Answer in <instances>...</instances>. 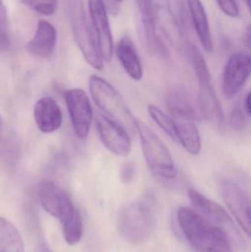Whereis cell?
Here are the masks:
<instances>
[{"label": "cell", "mask_w": 251, "mask_h": 252, "mask_svg": "<svg viewBox=\"0 0 251 252\" xmlns=\"http://www.w3.org/2000/svg\"><path fill=\"white\" fill-rule=\"evenodd\" d=\"M89 90L93 100L108 115V118L116 121L126 130L136 131L135 118L119 92L110 83L97 75H91L89 79Z\"/></svg>", "instance_id": "obj_6"}, {"label": "cell", "mask_w": 251, "mask_h": 252, "mask_svg": "<svg viewBox=\"0 0 251 252\" xmlns=\"http://www.w3.org/2000/svg\"><path fill=\"white\" fill-rule=\"evenodd\" d=\"M95 123L100 140L109 151L122 157L131 154V137L123 126L103 115L96 116Z\"/></svg>", "instance_id": "obj_10"}, {"label": "cell", "mask_w": 251, "mask_h": 252, "mask_svg": "<svg viewBox=\"0 0 251 252\" xmlns=\"http://www.w3.org/2000/svg\"><path fill=\"white\" fill-rule=\"evenodd\" d=\"M147 112L150 118L159 126V127L173 140L177 142L175 128L170 116L165 114L160 108L153 104L148 105Z\"/></svg>", "instance_id": "obj_20"}, {"label": "cell", "mask_w": 251, "mask_h": 252, "mask_svg": "<svg viewBox=\"0 0 251 252\" xmlns=\"http://www.w3.org/2000/svg\"><path fill=\"white\" fill-rule=\"evenodd\" d=\"M222 195L228 210L240 227L250 236L251 201L249 195L238 185L230 181L223 183Z\"/></svg>", "instance_id": "obj_14"}, {"label": "cell", "mask_w": 251, "mask_h": 252, "mask_svg": "<svg viewBox=\"0 0 251 252\" xmlns=\"http://www.w3.org/2000/svg\"><path fill=\"white\" fill-rule=\"evenodd\" d=\"M153 208L145 200H138L121 209L118 226L121 235L131 244L144 242L150 237L154 226Z\"/></svg>", "instance_id": "obj_5"}, {"label": "cell", "mask_w": 251, "mask_h": 252, "mask_svg": "<svg viewBox=\"0 0 251 252\" xmlns=\"http://www.w3.org/2000/svg\"><path fill=\"white\" fill-rule=\"evenodd\" d=\"M35 124L43 133H50L57 130L63 121L61 110L51 97L39 99L34 107Z\"/></svg>", "instance_id": "obj_16"}, {"label": "cell", "mask_w": 251, "mask_h": 252, "mask_svg": "<svg viewBox=\"0 0 251 252\" xmlns=\"http://www.w3.org/2000/svg\"><path fill=\"white\" fill-rule=\"evenodd\" d=\"M168 111L173 123L177 142H179L189 154L198 155L201 151V139L195 124V110L172 108Z\"/></svg>", "instance_id": "obj_8"}, {"label": "cell", "mask_w": 251, "mask_h": 252, "mask_svg": "<svg viewBox=\"0 0 251 252\" xmlns=\"http://www.w3.org/2000/svg\"><path fill=\"white\" fill-rule=\"evenodd\" d=\"M88 10L99 53L103 62L109 63L113 58V41L104 0H88Z\"/></svg>", "instance_id": "obj_9"}, {"label": "cell", "mask_w": 251, "mask_h": 252, "mask_svg": "<svg viewBox=\"0 0 251 252\" xmlns=\"http://www.w3.org/2000/svg\"><path fill=\"white\" fill-rule=\"evenodd\" d=\"M0 252H25L22 235L16 226L0 217Z\"/></svg>", "instance_id": "obj_19"}, {"label": "cell", "mask_w": 251, "mask_h": 252, "mask_svg": "<svg viewBox=\"0 0 251 252\" xmlns=\"http://www.w3.org/2000/svg\"><path fill=\"white\" fill-rule=\"evenodd\" d=\"M23 4L35 11L50 16L55 13L57 8V0H21Z\"/></svg>", "instance_id": "obj_22"}, {"label": "cell", "mask_w": 251, "mask_h": 252, "mask_svg": "<svg viewBox=\"0 0 251 252\" xmlns=\"http://www.w3.org/2000/svg\"><path fill=\"white\" fill-rule=\"evenodd\" d=\"M10 45L11 40L7 10L2 0H0V52L7 51L10 49Z\"/></svg>", "instance_id": "obj_21"}, {"label": "cell", "mask_w": 251, "mask_h": 252, "mask_svg": "<svg viewBox=\"0 0 251 252\" xmlns=\"http://www.w3.org/2000/svg\"><path fill=\"white\" fill-rule=\"evenodd\" d=\"M38 195L44 210L61 223L66 243L72 246L79 243L84 233V223L66 191L51 181H44L40 184Z\"/></svg>", "instance_id": "obj_2"}, {"label": "cell", "mask_w": 251, "mask_h": 252, "mask_svg": "<svg viewBox=\"0 0 251 252\" xmlns=\"http://www.w3.org/2000/svg\"><path fill=\"white\" fill-rule=\"evenodd\" d=\"M116 56L130 78L140 81L143 77L142 65L132 39L128 35L120 38L116 46Z\"/></svg>", "instance_id": "obj_17"}, {"label": "cell", "mask_w": 251, "mask_h": 252, "mask_svg": "<svg viewBox=\"0 0 251 252\" xmlns=\"http://www.w3.org/2000/svg\"><path fill=\"white\" fill-rule=\"evenodd\" d=\"M177 220L187 242L197 252H233L228 233L195 210L181 207Z\"/></svg>", "instance_id": "obj_1"}, {"label": "cell", "mask_w": 251, "mask_h": 252, "mask_svg": "<svg viewBox=\"0 0 251 252\" xmlns=\"http://www.w3.org/2000/svg\"><path fill=\"white\" fill-rule=\"evenodd\" d=\"M136 131L141 141L146 164L150 172L161 180L172 181L178 175L173 158L162 139L144 123L135 118Z\"/></svg>", "instance_id": "obj_4"}, {"label": "cell", "mask_w": 251, "mask_h": 252, "mask_svg": "<svg viewBox=\"0 0 251 252\" xmlns=\"http://www.w3.org/2000/svg\"><path fill=\"white\" fill-rule=\"evenodd\" d=\"M223 12L230 17H237L240 14L238 5L235 0H216Z\"/></svg>", "instance_id": "obj_25"}, {"label": "cell", "mask_w": 251, "mask_h": 252, "mask_svg": "<svg viewBox=\"0 0 251 252\" xmlns=\"http://www.w3.org/2000/svg\"><path fill=\"white\" fill-rule=\"evenodd\" d=\"M56 42V28L50 22L41 20L38 22L33 37L27 45V50L35 57L47 59L53 55Z\"/></svg>", "instance_id": "obj_15"}, {"label": "cell", "mask_w": 251, "mask_h": 252, "mask_svg": "<svg viewBox=\"0 0 251 252\" xmlns=\"http://www.w3.org/2000/svg\"><path fill=\"white\" fill-rule=\"evenodd\" d=\"M187 53L198 83V106L200 113L213 125H223L222 106L214 88L209 66L203 55L193 44L187 47Z\"/></svg>", "instance_id": "obj_3"}, {"label": "cell", "mask_w": 251, "mask_h": 252, "mask_svg": "<svg viewBox=\"0 0 251 252\" xmlns=\"http://www.w3.org/2000/svg\"><path fill=\"white\" fill-rule=\"evenodd\" d=\"M247 115L240 106H235L229 115V124L234 130H243L247 126Z\"/></svg>", "instance_id": "obj_23"}, {"label": "cell", "mask_w": 251, "mask_h": 252, "mask_svg": "<svg viewBox=\"0 0 251 252\" xmlns=\"http://www.w3.org/2000/svg\"><path fill=\"white\" fill-rule=\"evenodd\" d=\"M136 1H139L159 16L162 11H166L169 8L168 0H136Z\"/></svg>", "instance_id": "obj_26"}, {"label": "cell", "mask_w": 251, "mask_h": 252, "mask_svg": "<svg viewBox=\"0 0 251 252\" xmlns=\"http://www.w3.org/2000/svg\"><path fill=\"white\" fill-rule=\"evenodd\" d=\"M245 1H246V4H247L248 7H249V10H250L251 0H245Z\"/></svg>", "instance_id": "obj_29"}, {"label": "cell", "mask_w": 251, "mask_h": 252, "mask_svg": "<svg viewBox=\"0 0 251 252\" xmlns=\"http://www.w3.org/2000/svg\"><path fill=\"white\" fill-rule=\"evenodd\" d=\"M68 10L74 38L85 61L97 70L103 62L99 53L92 25L88 19L83 0H68Z\"/></svg>", "instance_id": "obj_7"}, {"label": "cell", "mask_w": 251, "mask_h": 252, "mask_svg": "<svg viewBox=\"0 0 251 252\" xmlns=\"http://www.w3.org/2000/svg\"><path fill=\"white\" fill-rule=\"evenodd\" d=\"M188 196L195 210L200 215L222 228L225 232H231L240 237L237 227L226 210L218 203L209 199L194 188H190Z\"/></svg>", "instance_id": "obj_13"}, {"label": "cell", "mask_w": 251, "mask_h": 252, "mask_svg": "<svg viewBox=\"0 0 251 252\" xmlns=\"http://www.w3.org/2000/svg\"><path fill=\"white\" fill-rule=\"evenodd\" d=\"M251 59L248 53L238 52L231 55L223 75V92L227 98L238 94L251 75Z\"/></svg>", "instance_id": "obj_12"}, {"label": "cell", "mask_w": 251, "mask_h": 252, "mask_svg": "<svg viewBox=\"0 0 251 252\" xmlns=\"http://www.w3.org/2000/svg\"><path fill=\"white\" fill-rule=\"evenodd\" d=\"M115 1H116V2H122V1H124V0H114Z\"/></svg>", "instance_id": "obj_30"}, {"label": "cell", "mask_w": 251, "mask_h": 252, "mask_svg": "<svg viewBox=\"0 0 251 252\" xmlns=\"http://www.w3.org/2000/svg\"><path fill=\"white\" fill-rule=\"evenodd\" d=\"M137 166L132 161H127L119 168V178L124 183L132 182L137 175Z\"/></svg>", "instance_id": "obj_24"}, {"label": "cell", "mask_w": 251, "mask_h": 252, "mask_svg": "<svg viewBox=\"0 0 251 252\" xmlns=\"http://www.w3.org/2000/svg\"><path fill=\"white\" fill-rule=\"evenodd\" d=\"M245 44L249 48L251 47V28L250 26L248 28L247 31L246 32L245 35Z\"/></svg>", "instance_id": "obj_28"}, {"label": "cell", "mask_w": 251, "mask_h": 252, "mask_svg": "<svg viewBox=\"0 0 251 252\" xmlns=\"http://www.w3.org/2000/svg\"><path fill=\"white\" fill-rule=\"evenodd\" d=\"M251 93L249 92V93H248L247 95L246 96L244 103V111L249 118H250L251 117Z\"/></svg>", "instance_id": "obj_27"}, {"label": "cell", "mask_w": 251, "mask_h": 252, "mask_svg": "<svg viewBox=\"0 0 251 252\" xmlns=\"http://www.w3.org/2000/svg\"><path fill=\"white\" fill-rule=\"evenodd\" d=\"M65 99L77 136L85 139L89 133L93 118L92 108L88 95L81 89H72L66 92Z\"/></svg>", "instance_id": "obj_11"}, {"label": "cell", "mask_w": 251, "mask_h": 252, "mask_svg": "<svg viewBox=\"0 0 251 252\" xmlns=\"http://www.w3.org/2000/svg\"><path fill=\"white\" fill-rule=\"evenodd\" d=\"M187 2L202 47L208 53H212L213 51V41L204 6L200 0H187Z\"/></svg>", "instance_id": "obj_18"}]
</instances>
